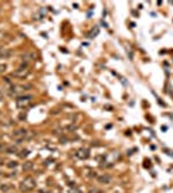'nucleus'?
I'll return each mask as SVG.
<instances>
[{"mask_svg": "<svg viewBox=\"0 0 173 193\" xmlns=\"http://www.w3.org/2000/svg\"><path fill=\"white\" fill-rule=\"evenodd\" d=\"M10 55V52L8 49H1L0 50V58H8Z\"/></svg>", "mask_w": 173, "mask_h": 193, "instance_id": "8", "label": "nucleus"}, {"mask_svg": "<svg viewBox=\"0 0 173 193\" xmlns=\"http://www.w3.org/2000/svg\"><path fill=\"white\" fill-rule=\"evenodd\" d=\"M31 167H33V162H30V161L23 163V170H30Z\"/></svg>", "mask_w": 173, "mask_h": 193, "instance_id": "9", "label": "nucleus"}, {"mask_svg": "<svg viewBox=\"0 0 173 193\" xmlns=\"http://www.w3.org/2000/svg\"><path fill=\"white\" fill-rule=\"evenodd\" d=\"M7 152L8 153H16V152H17V147H14V145H12V147H8L7 148Z\"/></svg>", "mask_w": 173, "mask_h": 193, "instance_id": "10", "label": "nucleus"}, {"mask_svg": "<svg viewBox=\"0 0 173 193\" xmlns=\"http://www.w3.org/2000/svg\"><path fill=\"white\" fill-rule=\"evenodd\" d=\"M1 100H3V94L0 93V102H1Z\"/></svg>", "mask_w": 173, "mask_h": 193, "instance_id": "16", "label": "nucleus"}, {"mask_svg": "<svg viewBox=\"0 0 173 193\" xmlns=\"http://www.w3.org/2000/svg\"><path fill=\"white\" fill-rule=\"evenodd\" d=\"M28 73H30V70H28L26 66H22V67L17 68V70L13 72V76H14V77H18V79H25L28 76Z\"/></svg>", "mask_w": 173, "mask_h": 193, "instance_id": "3", "label": "nucleus"}, {"mask_svg": "<svg viewBox=\"0 0 173 193\" xmlns=\"http://www.w3.org/2000/svg\"><path fill=\"white\" fill-rule=\"evenodd\" d=\"M97 180H98V183H101V184H107V183H110L111 178L107 175V174H105V175L97 176Z\"/></svg>", "mask_w": 173, "mask_h": 193, "instance_id": "5", "label": "nucleus"}, {"mask_svg": "<svg viewBox=\"0 0 173 193\" xmlns=\"http://www.w3.org/2000/svg\"><path fill=\"white\" fill-rule=\"evenodd\" d=\"M35 186H36L35 179H34L33 176H26V178L21 182L20 189L22 192H30V191H33V189L35 188Z\"/></svg>", "mask_w": 173, "mask_h": 193, "instance_id": "1", "label": "nucleus"}, {"mask_svg": "<svg viewBox=\"0 0 173 193\" xmlns=\"http://www.w3.org/2000/svg\"><path fill=\"white\" fill-rule=\"evenodd\" d=\"M16 166H17V162H14V161H10L8 163V167H16Z\"/></svg>", "mask_w": 173, "mask_h": 193, "instance_id": "13", "label": "nucleus"}, {"mask_svg": "<svg viewBox=\"0 0 173 193\" xmlns=\"http://www.w3.org/2000/svg\"><path fill=\"white\" fill-rule=\"evenodd\" d=\"M89 193H101V191H97V189H90Z\"/></svg>", "mask_w": 173, "mask_h": 193, "instance_id": "15", "label": "nucleus"}, {"mask_svg": "<svg viewBox=\"0 0 173 193\" xmlns=\"http://www.w3.org/2000/svg\"><path fill=\"white\" fill-rule=\"evenodd\" d=\"M31 99H33V97H31V95L20 97V98H17V100H16V104H17L18 108H25L31 103Z\"/></svg>", "mask_w": 173, "mask_h": 193, "instance_id": "2", "label": "nucleus"}, {"mask_svg": "<svg viewBox=\"0 0 173 193\" xmlns=\"http://www.w3.org/2000/svg\"><path fill=\"white\" fill-rule=\"evenodd\" d=\"M3 162H4V161H3V160H1V158H0V166H1V165H3Z\"/></svg>", "mask_w": 173, "mask_h": 193, "instance_id": "17", "label": "nucleus"}, {"mask_svg": "<svg viewBox=\"0 0 173 193\" xmlns=\"http://www.w3.org/2000/svg\"><path fill=\"white\" fill-rule=\"evenodd\" d=\"M22 153H20V157H26V156H28V153H30V151H27V149H23V151H21Z\"/></svg>", "mask_w": 173, "mask_h": 193, "instance_id": "11", "label": "nucleus"}, {"mask_svg": "<svg viewBox=\"0 0 173 193\" xmlns=\"http://www.w3.org/2000/svg\"><path fill=\"white\" fill-rule=\"evenodd\" d=\"M98 32H100V28H98V27H93L92 30L88 32V38H90V39L94 38V36L98 35Z\"/></svg>", "mask_w": 173, "mask_h": 193, "instance_id": "7", "label": "nucleus"}, {"mask_svg": "<svg viewBox=\"0 0 173 193\" xmlns=\"http://www.w3.org/2000/svg\"><path fill=\"white\" fill-rule=\"evenodd\" d=\"M14 138H18V139H21V138H25L26 135H27V130H25V129H20V130H17V131H14Z\"/></svg>", "mask_w": 173, "mask_h": 193, "instance_id": "6", "label": "nucleus"}, {"mask_svg": "<svg viewBox=\"0 0 173 193\" xmlns=\"http://www.w3.org/2000/svg\"><path fill=\"white\" fill-rule=\"evenodd\" d=\"M0 50H1V46H0Z\"/></svg>", "mask_w": 173, "mask_h": 193, "instance_id": "18", "label": "nucleus"}, {"mask_svg": "<svg viewBox=\"0 0 173 193\" xmlns=\"http://www.w3.org/2000/svg\"><path fill=\"white\" fill-rule=\"evenodd\" d=\"M89 155H90L89 149H87V148H79L75 152L76 158H79V160H87V158L89 157Z\"/></svg>", "mask_w": 173, "mask_h": 193, "instance_id": "4", "label": "nucleus"}, {"mask_svg": "<svg viewBox=\"0 0 173 193\" xmlns=\"http://www.w3.org/2000/svg\"><path fill=\"white\" fill-rule=\"evenodd\" d=\"M5 68H7V65H0V73L4 72Z\"/></svg>", "mask_w": 173, "mask_h": 193, "instance_id": "14", "label": "nucleus"}, {"mask_svg": "<svg viewBox=\"0 0 173 193\" xmlns=\"http://www.w3.org/2000/svg\"><path fill=\"white\" fill-rule=\"evenodd\" d=\"M0 189L4 191V192H7V191H9V189H10V186H0Z\"/></svg>", "mask_w": 173, "mask_h": 193, "instance_id": "12", "label": "nucleus"}]
</instances>
